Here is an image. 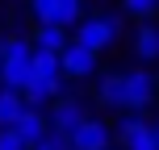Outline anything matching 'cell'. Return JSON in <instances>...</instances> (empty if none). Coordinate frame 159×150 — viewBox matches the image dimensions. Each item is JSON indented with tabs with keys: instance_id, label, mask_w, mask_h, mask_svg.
Returning a JSON list of instances; mask_svg holds the SVG:
<instances>
[{
	"instance_id": "3957f363",
	"label": "cell",
	"mask_w": 159,
	"mask_h": 150,
	"mask_svg": "<svg viewBox=\"0 0 159 150\" xmlns=\"http://www.w3.org/2000/svg\"><path fill=\"white\" fill-rule=\"evenodd\" d=\"M30 13L38 25H80L84 21V0H30Z\"/></svg>"
},
{
	"instance_id": "8992f818",
	"label": "cell",
	"mask_w": 159,
	"mask_h": 150,
	"mask_svg": "<svg viewBox=\"0 0 159 150\" xmlns=\"http://www.w3.org/2000/svg\"><path fill=\"white\" fill-rule=\"evenodd\" d=\"M59 58H63V75H67V79H88V75L96 71V50L80 46L75 38H71V46H67Z\"/></svg>"
},
{
	"instance_id": "7c38bea8",
	"label": "cell",
	"mask_w": 159,
	"mask_h": 150,
	"mask_svg": "<svg viewBox=\"0 0 159 150\" xmlns=\"http://www.w3.org/2000/svg\"><path fill=\"white\" fill-rule=\"evenodd\" d=\"M30 109L25 104V96L21 92H13V88H0V129H13L17 125V117Z\"/></svg>"
},
{
	"instance_id": "277c9868",
	"label": "cell",
	"mask_w": 159,
	"mask_h": 150,
	"mask_svg": "<svg viewBox=\"0 0 159 150\" xmlns=\"http://www.w3.org/2000/svg\"><path fill=\"white\" fill-rule=\"evenodd\" d=\"M84 121H88L84 100H80V96H59L55 109H50V134H67V138H71Z\"/></svg>"
},
{
	"instance_id": "8fae6325",
	"label": "cell",
	"mask_w": 159,
	"mask_h": 150,
	"mask_svg": "<svg viewBox=\"0 0 159 150\" xmlns=\"http://www.w3.org/2000/svg\"><path fill=\"white\" fill-rule=\"evenodd\" d=\"M134 54L143 58V63H155V58H159V25H151V21L138 25V33H134Z\"/></svg>"
},
{
	"instance_id": "2e32d148",
	"label": "cell",
	"mask_w": 159,
	"mask_h": 150,
	"mask_svg": "<svg viewBox=\"0 0 159 150\" xmlns=\"http://www.w3.org/2000/svg\"><path fill=\"white\" fill-rule=\"evenodd\" d=\"M155 138H159V121H155Z\"/></svg>"
},
{
	"instance_id": "7a4b0ae2",
	"label": "cell",
	"mask_w": 159,
	"mask_h": 150,
	"mask_svg": "<svg viewBox=\"0 0 159 150\" xmlns=\"http://www.w3.org/2000/svg\"><path fill=\"white\" fill-rule=\"evenodd\" d=\"M117 33H121V21L117 17H109V13H92V17H84V21L75 25V42L80 46H88V50H109L113 42H117Z\"/></svg>"
},
{
	"instance_id": "52a82bcc",
	"label": "cell",
	"mask_w": 159,
	"mask_h": 150,
	"mask_svg": "<svg viewBox=\"0 0 159 150\" xmlns=\"http://www.w3.org/2000/svg\"><path fill=\"white\" fill-rule=\"evenodd\" d=\"M13 129H17V134H21L30 146H38V142H46V138H50V117H46L42 109H34V104H30V109L17 117Z\"/></svg>"
},
{
	"instance_id": "9c48e42d",
	"label": "cell",
	"mask_w": 159,
	"mask_h": 150,
	"mask_svg": "<svg viewBox=\"0 0 159 150\" xmlns=\"http://www.w3.org/2000/svg\"><path fill=\"white\" fill-rule=\"evenodd\" d=\"M96 100H101L105 109H121V113H126V71L105 75L101 88H96Z\"/></svg>"
},
{
	"instance_id": "9a60e30c",
	"label": "cell",
	"mask_w": 159,
	"mask_h": 150,
	"mask_svg": "<svg viewBox=\"0 0 159 150\" xmlns=\"http://www.w3.org/2000/svg\"><path fill=\"white\" fill-rule=\"evenodd\" d=\"M30 150H59V146H55V138H46V142H38V146H30Z\"/></svg>"
},
{
	"instance_id": "ba28073f",
	"label": "cell",
	"mask_w": 159,
	"mask_h": 150,
	"mask_svg": "<svg viewBox=\"0 0 159 150\" xmlns=\"http://www.w3.org/2000/svg\"><path fill=\"white\" fill-rule=\"evenodd\" d=\"M71 150H109V125L96 121V117H88L71 134Z\"/></svg>"
},
{
	"instance_id": "e0dca14e",
	"label": "cell",
	"mask_w": 159,
	"mask_h": 150,
	"mask_svg": "<svg viewBox=\"0 0 159 150\" xmlns=\"http://www.w3.org/2000/svg\"><path fill=\"white\" fill-rule=\"evenodd\" d=\"M109 150H113V146H109Z\"/></svg>"
},
{
	"instance_id": "5bb4252c",
	"label": "cell",
	"mask_w": 159,
	"mask_h": 150,
	"mask_svg": "<svg viewBox=\"0 0 159 150\" xmlns=\"http://www.w3.org/2000/svg\"><path fill=\"white\" fill-rule=\"evenodd\" d=\"M0 150H30V142L17 129H0Z\"/></svg>"
},
{
	"instance_id": "4fadbf2b",
	"label": "cell",
	"mask_w": 159,
	"mask_h": 150,
	"mask_svg": "<svg viewBox=\"0 0 159 150\" xmlns=\"http://www.w3.org/2000/svg\"><path fill=\"white\" fill-rule=\"evenodd\" d=\"M121 8H126V17H134V21H151L159 13V0H121Z\"/></svg>"
},
{
	"instance_id": "5b68a950",
	"label": "cell",
	"mask_w": 159,
	"mask_h": 150,
	"mask_svg": "<svg viewBox=\"0 0 159 150\" xmlns=\"http://www.w3.org/2000/svg\"><path fill=\"white\" fill-rule=\"evenodd\" d=\"M155 75L147 71V67H134V71H126V113H143L147 104L155 100Z\"/></svg>"
},
{
	"instance_id": "6da1fadb",
	"label": "cell",
	"mask_w": 159,
	"mask_h": 150,
	"mask_svg": "<svg viewBox=\"0 0 159 150\" xmlns=\"http://www.w3.org/2000/svg\"><path fill=\"white\" fill-rule=\"evenodd\" d=\"M34 75V38H21V33H8L0 42V88H13L21 92Z\"/></svg>"
},
{
	"instance_id": "30bf717a",
	"label": "cell",
	"mask_w": 159,
	"mask_h": 150,
	"mask_svg": "<svg viewBox=\"0 0 159 150\" xmlns=\"http://www.w3.org/2000/svg\"><path fill=\"white\" fill-rule=\"evenodd\" d=\"M67 46H71V38H67V29H63V25H38V29H34V50L63 54Z\"/></svg>"
}]
</instances>
